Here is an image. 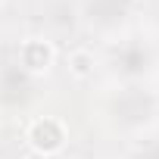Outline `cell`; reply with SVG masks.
Wrapping results in <instances>:
<instances>
[{"label":"cell","instance_id":"52a82bcc","mask_svg":"<svg viewBox=\"0 0 159 159\" xmlns=\"http://www.w3.org/2000/svg\"><path fill=\"white\" fill-rule=\"evenodd\" d=\"M134 159H159V137L150 140V143H143V147H137Z\"/></svg>","mask_w":159,"mask_h":159},{"label":"cell","instance_id":"ba28073f","mask_svg":"<svg viewBox=\"0 0 159 159\" xmlns=\"http://www.w3.org/2000/svg\"><path fill=\"white\" fill-rule=\"evenodd\" d=\"M153 50H156V59H159V34H156V41H153Z\"/></svg>","mask_w":159,"mask_h":159},{"label":"cell","instance_id":"9c48e42d","mask_svg":"<svg viewBox=\"0 0 159 159\" xmlns=\"http://www.w3.org/2000/svg\"><path fill=\"white\" fill-rule=\"evenodd\" d=\"M0 3H3V0H0Z\"/></svg>","mask_w":159,"mask_h":159},{"label":"cell","instance_id":"3957f363","mask_svg":"<svg viewBox=\"0 0 159 159\" xmlns=\"http://www.w3.org/2000/svg\"><path fill=\"white\" fill-rule=\"evenodd\" d=\"M134 7H137V0H81V16L91 31L112 38L131 19Z\"/></svg>","mask_w":159,"mask_h":159},{"label":"cell","instance_id":"7a4b0ae2","mask_svg":"<svg viewBox=\"0 0 159 159\" xmlns=\"http://www.w3.org/2000/svg\"><path fill=\"white\" fill-rule=\"evenodd\" d=\"M156 50L153 44L131 38V41H119L109 53V72L112 78H119L122 84H140L143 78L156 69Z\"/></svg>","mask_w":159,"mask_h":159},{"label":"cell","instance_id":"8992f818","mask_svg":"<svg viewBox=\"0 0 159 159\" xmlns=\"http://www.w3.org/2000/svg\"><path fill=\"white\" fill-rule=\"evenodd\" d=\"M69 72L75 78H91L94 75V53L91 50H75L69 56Z\"/></svg>","mask_w":159,"mask_h":159},{"label":"cell","instance_id":"6da1fadb","mask_svg":"<svg viewBox=\"0 0 159 159\" xmlns=\"http://www.w3.org/2000/svg\"><path fill=\"white\" fill-rule=\"evenodd\" d=\"M159 100L143 88V84H122L109 100H106V119L116 131L122 134H140L156 122Z\"/></svg>","mask_w":159,"mask_h":159},{"label":"cell","instance_id":"5b68a950","mask_svg":"<svg viewBox=\"0 0 159 159\" xmlns=\"http://www.w3.org/2000/svg\"><path fill=\"white\" fill-rule=\"evenodd\" d=\"M53 62H56V47L44 38H25L16 50V66L31 78L47 75L53 69Z\"/></svg>","mask_w":159,"mask_h":159},{"label":"cell","instance_id":"277c9868","mask_svg":"<svg viewBox=\"0 0 159 159\" xmlns=\"http://www.w3.org/2000/svg\"><path fill=\"white\" fill-rule=\"evenodd\" d=\"M25 140L38 159H59V153L69 143V128L56 116H38L25 128Z\"/></svg>","mask_w":159,"mask_h":159}]
</instances>
